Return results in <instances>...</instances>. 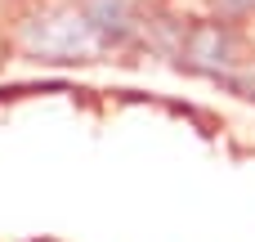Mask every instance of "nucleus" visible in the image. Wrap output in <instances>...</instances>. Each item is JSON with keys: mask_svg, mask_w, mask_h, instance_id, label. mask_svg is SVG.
Instances as JSON below:
<instances>
[{"mask_svg": "<svg viewBox=\"0 0 255 242\" xmlns=\"http://www.w3.org/2000/svg\"><path fill=\"white\" fill-rule=\"evenodd\" d=\"M179 67L188 72H202V76H233L242 67V31L233 22H220V18H202V22H188L179 31V49H175Z\"/></svg>", "mask_w": 255, "mask_h": 242, "instance_id": "1", "label": "nucleus"}, {"mask_svg": "<svg viewBox=\"0 0 255 242\" xmlns=\"http://www.w3.org/2000/svg\"><path fill=\"white\" fill-rule=\"evenodd\" d=\"M76 13H81L85 31H90L99 45H126L130 31H134L130 0H81Z\"/></svg>", "mask_w": 255, "mask_h": 242, "instance_id": "2", "label": "nucleus"}, {"mask_svg": "<svg viewBox=\"0 0 255 242\" xmlns=\"http://www.w3.org/2000/svg\"><path fill=\"white\" fill-rule=\"evenodd\" d=\"M211 9H215L220 22H233V27L255 18V0H211Z\"/></svg>", "mask_w": 255, "mask_h": 242, "instance_id": "3", "label": "nucleus"}, {"mask_svg": "<svg viewBox=\"0 0 255 242\" xmlns=\"http://www.w3.org/2000/svg\"><path fill=\"white\" fill-rule=\"evenodd\" d=\"M27 242H49V238H27Z\"/></svg>", "mask_w": 255, "mask_h": 242, "instance_id": "4", "label": "nucleus"}]
</instances>
